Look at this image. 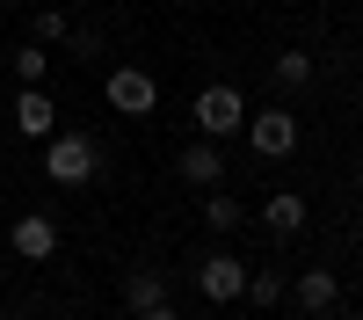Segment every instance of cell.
<instances>
[{"mask_svg": "<svg viewBox=\"0 0 363 320\" xmlns=\"http://www.w3.org/2000/svg\"><path fill=\"white\" fill-rule=\"evenodd\" d=\"M29 29H37V44H66V37H73V15H58V8H37V15H29Z\"/></svg>", "mask_w": 363, "mask_h": 320, "instance_id": "14", "label": "cell"}, {"mask_svg": "<svg viewBox=\"0 0 363 320\" xmlns=\"http://www.w3.org/2000/svg\"><path fill=\"white\" fill-rule=\"evenodd\" d=\"M15 73H22L29 87H44V73H51V66H44V44H22V51H15Z\"/></svg>", "mask_w": 363, "mask_h": 320, "instance_id": "16", "label": "cell"}, {"mask_svg": "<svg viewBox=\"0 0 363 320\" xmlns=\"http://www.w3.org/2000/svg\"><path fill=\"white\" fill-rule=\"evenodd\" d=\"M240 219H247V211H240V197H225V182L203 197V226L211 233H240Z\"/></svg>", "mask_w": 363, "mask_h": 320, "instance_id": "11", "label": "cell"}, {"mask_svg": "<svg viewBox=\"0 0 363 320\" xmlns=\"http://www.w3.org/2000/svg\"><path fill=\"white\" fill-rule=\"evenodd\" d=\"M240 299H247V306H277V299H284V284L269 277V270H247V291H240Z\"/></svg>", "mask_w": 363, "mask_h": 320, "instance_id": "15", "label": "cell"}, {"mask_svg": "<svg viewBox=\"0 0 363 320\" xmlns=\"http://www.w3.org/2000/svg\"><path fill=\"white\" fill-rule=\"evenodd\" d=\"M138 320H174V306H167V299H160V306H145V313H138Z\"/></svg>", "mask_w": 363, "mask_h": 320, "instance_id": "18", "label": "cell"}, {"mask_svg": "<svg viewBox=\"0 0 363 320\" xmlns=\"http://www.w3.org/2000/svg\"><path fill=\"white\" fill-rule=\"evenodd\" d=\"M58 320H80V313H58Z\"/></svg>", "mask_w": 363, "mask_h": 320, "instance_id": "20", "label": "cell"}, {"mask_svg": "<svg viewBox=\"0 0 363 320\" xmlns=\"http://www.w3.org/2000/svg\"><path fill=\"white\" fill-rule=\"evenodd\" d=\"M95 167H102L95 138H80V131H51L44 138V175H51V182L80 189V182H95Z\"/></svg>", "mask_w": 363, "mask_h": 320, "instance_id": "1", "label": "cell"}, {"mask_svg": "<svg viewBox=\"0 0 363 320\" xmlns=\"http://www.w3.org/2000/svg\"><path fill=\"white\" fill-rule=\"evenodd\" d=\"M196 291H203L211 306H233L240 291H247V270H240V255H211L203 270H196Z\"/></svg>", "mask_w": 363, "mask_h": 320, "instance_id": "6", "label": "cell"}, {"mask_svg": "<svg viewBox=\"0 0 363 320\" xmlns=\"http://www.w3.org/2000/svg\"><path fill=\"white\" fill-rule=\"evenodd\" d=\"M160 299H167V291H160V277H153V270H131V277H124V306H131V313L160 306Z\"/></svg>", "mask_w": 363, "mask_h": 320, "instance_id": "12", "label": "cell"}, {"mask_svg": "<svg viewBox=\"0 0 363 320\" xmlns=\"http://www.w3.org/2000/svg\"><path fill=\"white\" fill-rule=\"evenodd\" d=\"M8 248H15L22 262H51V255H58V226H51L44 211H29V219H15V233H8Z\"/></svg>", "mask_w": 363, "mask_h": 320, "instance_id": "7", "label": "cell"}, {"mask_svg": "<svg viewBox=\"0 0 363 320\" xmlns=\"http://www.w3.org/2000/svg\"><path fill=\"white\" fill-rule=\"evenodd\" d=\"M15 131L22 138H51L58 131V109H51L44 87H22V95H15Z\"/></svg>", "mask_w": 363, "mask_h": 320, "instance_id": "8", "label": "cell"}, {"mask_svg": "<svg viewBox=\"0 0 363 320\" xmlns=\"http://www.w3.org/2000/svg\"><path fill=\"white\" fill-rule=\"evenodd\" d=\"M102 95H109V109H116V116H145V109L160 102V80L145 73V66H116V73L102 80Z\"/></svg>", "mask_w": 363, "mask_h": 320, "instance_id": "3", "label": "cell"}, {"mask_svg": "<svg viewBox=\"0 0 363 320\" xmlns=\"http://www.w3.org/2000/svg\"><path fill=\"white\" fill-rule=\"evenodd\" d=\"M196 131L203 138L247 131V102H240V87H203V95H196Z\"/></svg>", "mask_w": 363, "mask_h": 320, "instance_id": "2", "label": "cell"}, {"mask_svg": "<svg viewBox=\"0 0 363 320\" xmlns=\"http://www.w3.org/2000/svg\"><path fill=\"white\" fill-rule=\"evenodd\" d=\"M8 8H29V0H8Z\"/></svg>", "mask_w": 363, "mask_h": 320, "instance_id": "19", "label": "cell"}, {"mask_svg": "<svg viewBox=\"0 0 363 320\" xmlns=\"http://www.w3.org/2000/svg\"><path fill=\"white\" fill-rule=\"evenodd\" d=\"M262 226L277 233V241L306 233V197H298V189H269V204H262Z\"/></svg>", "mask_w": 363, "mask_h": 320, "instance_id": "9", "label": "cell"}, {"mask_svg": "<svg viewBox=\"0 0 363 320\" xmlns=\"http://www.w3.org/2000/svg\"><path fill=\"white\" fill-rule=\"evenodd\" d=\"M0 320H8V313H0Z\"/></svg>", "mask_w": 363, "mask_h": 320, "instance_id": "21", "label": "cell"}, {"mask_svg": "<svg viewBox=\"0 0 363 320\" xmlns=\"http://www.w3.org/2000/svg\"><path fill=\"white\" fill-rule=\"evenodd\" d=\"M66 44H73V58H102V29H73Z\"/></svg>", "mask_w": 363, "mask_h": 320, "instance_id": "17", "label": "cell"}, {"mask_svg": "<svg viewBox=\"0 0 363 320\" xmlns=\"http://www.w3.org/2000/svg\"><path fill=\"white\" fill-rule=\"evenodd\" d=\"M247 145H255L262 160L298 153V116H291V109H262V116H247Z\"/></svg>", "mask_w": 363, "mask_h": 320, "instance_id": "4", "label": "cell"}, {"mask_svg": "<svg viewBox=\"0 0 363 320\" xmlns=\"http://www.w3.org/2000/svg\"><path fill=\"white\" fill-rule=\"evenodd\" d=\"M298 306H306V313H335V306H342L335 270H306V277H298Z\"/></svg>", "mask_w": 363, "mask_h": 320, "instance_id": "10", "label": "cell"}, {"mask_svg": "<svg viewBox=\"0 0 363 320\" xmlns=\"http://www.w3.org/2000/svg\"><path fill=\"white\" fill-rule=\"evenodd\" d=\"M306 80H313V51H298V44L277 51V87H306Z\"/></svg>", "mask_w": 363, "mask_h": 320, "instance_id": "13", "label": "cell"}, {"mask_svg": "<svg viewBox=\"0 0 363 320\" xmlns=\"http://www.w3.org/2000/svg\"><path fill=\"white\" fill-rule=\"evenodd\" d=\"M174 167H182V182H196V189H218V182H225V145H218V138H189Z\"/></svg>", "mask_w": 363, "mask_h": 320, "instance_id": "5", "label": "cell"}]
</instances>
